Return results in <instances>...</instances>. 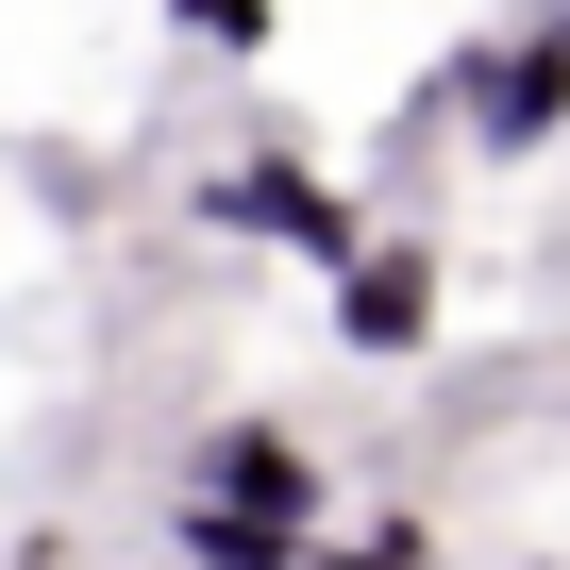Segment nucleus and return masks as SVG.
<instances>
[{
  "label": "nucleus",
  "instance_id": "nucleus-1",
  "mask_svg": "<svg viewBox=\"0 0 570 570\" xmlns=\"http://www.w3.org/2000/svg\"><path fill=\"white\" fill-rule=\"evenodd\" d=\"M570 135V35H487V51H453V151L470 168H520V151H553Z\"/></svg>",
  "mask_w": 570,
  "mask_h": 570
},
{
  "label": "nucleus",
  "instance_id": "nucleus-2",
  "mask_svg": "<svg viewBox=\"0 0 570 570\" xmlns=\"http://www.w3.org/2000/svg\"><path fill=\"white\" fill-rule=\"evenodd\" d=\"M320 285H336V353H370V370H420L436 320H453L436 235H353V268H320Z\"/></svg>",
  "mask_w": 570,
  "mask_h": 570
},
{
  "label": "nucleus",
  "instance_id": "nucleus-3",
  "mask_svg": "<svg viewBox=\"0 0 570 570\" xmlns=\"http://www.w3.org/2000/svg\"><path fill=\"white\" fill-rule=\"evenodd\" d=\"M202 218L252 235V252H303V268H353V185H320L303 151H252V168H202Z\"/></svg>",
  "mask_w": 570,
  "mask_h": 570
},
{
  "label": "nucleus",
  "instance_id": "nucleus-4",
  "mask_svg": "<svg viewBox=\"0 0 570 570\" xmlns=\"http://www.w3.org/2000/svg\"><path fill=\"white\" fill-rule=\"evenodd\" d=\"M185 503H235V520H285V537H320V453L285 436V420H218L185 453Z\"/></svg>",
  "mask_w": 570,
  "mask_h": 570
},
{
  "label": "nucleus",
  "instance_id": "nucleus-5",
  "mask_svg": "<svg viewBox=\"0 0 570 570\" xmlns=\"http://www.w3.org/2000/svg\"><path fill=\"white\" fill-rule=\"evenodd\" d=\"M168 553H185V570H320V537L235 520V503H168Z\"/></svg>",
  "mask_w": 570,
  "mask_h": 570
},
{
  "label": "nucleus",
  "instance_id": "nucleus-6",
  "mask_svg": "<svg viewBox=\"0 0 570 570\" xmlns=\"http://www.w3.org/2000/svg\"><path fill=\"white\" fill-rule=\"evenodd\" d=\"M168 35H185L202 68H268V35H285V0H168Z\"/></svg>",
  "mask_w": 570,
  "mask_h": 570
},
{
  "label": "nucleus",
  "instance_id": "nucleus-7",
  "mask_svg": "<svg viewBox=\"0 0 570 570\" xmlns=\"http://www.w3.org/2000/svg\"><path fill=\"white\" fill-rule=\"evenodd\" d=\"M320 570H436V520H420V503H386V520H353Z\"/></svg>",
  "mask_w": 570,
  "mask_h": 570
},
{
  "label": "nucleus",
  "instance_id": "nucleus-8",
  "mask_svg": "<svg viewBox=\"0 0 570 570\" xmlns=\"http://www.w3.org/2000/svg\"><path fill=\"white\" fill-rule=\"evenodd\" d=\"M537 35H570V0H537Z\"/></svg>",
  "mask_w": 570,
  "mask_h": 570
}]
</instances>
